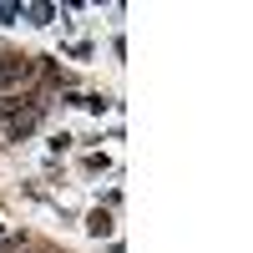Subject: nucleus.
I'll use <instances>...</instances> for the list:
<instances>
[{
	"label": "nucleus",
	"mask_w": 253,
	"mask_h": 253,
	"mask_svg": "<svg viewBox=\"0 0 253 253\" xmlns=\"http://www.w3.org/2000/svg\"><path fill=\"white\" fill-rule=\"evenodd\" d=\"M10 20H20V5H0V26H10Z\"/></svg>",
	"instance_id": "obj_4"
},
{
	"label": "nucleus",
	"mask_w": 253,
	"mask_h": 253,
	"mask_svg": "<svg viewBox=\"0 0 253 253\" xmlns=\"http://www.w3.org/2000/svg\"><path fill=\"white\" fill-rule=\"evenodd\" d=\"M31 76H36V61L31 56H0V96L15 91V86H26Z\"/></svg>",
	"instance_id": "obj_1"
},
{
	"label": "nucleus",
	"mask_w": 253,
	"mask_h": 253,
	"mask_svg": "<svg viewBox=\"0 0 253 253\" xmlns=\"http://www.w3.org/2000/svg\"><path fill=\"white\" fill-rule=\"evenodd\" d=\"M0 56H5V51H0Z\"/></svg>",
	"instance_id": "obj_6"
},
{
	"label": "nucleus",
	"mask_w": 253,
	"mask_h": 253,
	"mask_svg": "<svg viewBox=\"0 0 253 253\" xmlns=\"http://www.w3.org/2000/svg\"><path fill=\"white\" fill-rule=\"evenodd\" d=\"M0 253H20V243H10V248H0Z\"/></svg>",
	"instance_id": "obj_5"
},
{
	"label": "nucleus",
	"mask_w": 253,
	"mask_h": 253,
	"mask_svg": "<svg viewBox=\"0 0 253 253\" xmlns=\"http://www.w3.org/2000/svg\"><path fill=\"white\" fill-rule=\"evenodd\" d=\"M86 228H91L96 238H107V233H112V218H107V213H101V208H96V213L86 218Z\"/></svg>",
	"instance_id": "obj_2"
},
{
	"label": "nucleus",
	"mask_w": 253,
	"mask_h": 253,
	"mask_svg": "<svg viewBox=\"0 0 253 253\" xmlns=\"http://www.w3.org/2000/svg\"><path fill=\"white\" fill-rule=\"evenodd\" d=\"M20 15H31V20H36V26H46V20H51L56 10H51V5H26V10H20Z\"/></svg>",
	"instance_id": "obj_3"
}]
</instances>
